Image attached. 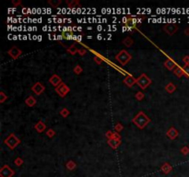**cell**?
Listing matches in <instances>:
<instances>
[{
	"instance_id": "6da1fadb",
	"label": "cell",
	"mask_w": 189,
	"mask_h": 177,
	"mask_svg": "<svg viewBox=\"0 0 189 177\" xmlns=\"http://www.w3.org/2000/svg\"><path fill=\"white\" fill-rule=\"evenodd\" d=\"M151 122V118L148 115L145 114V113L139 112L135 117L133 118V123L135 124L138 128L143 129L146 127V125Z\"/></svg>"
},
{
	"instance_id": "7a4b0ae2",
	"label": "cell",
	"mask_w": 189,
	"mask_h": 177,
	"mask_svg": "<svg viewBox=\"0 0 189 177\" xmlns=\"http://www.w3.org/2000/svg\"><path fill=\"white\" fill-rule=\"evenodd\" d=\"M131 58H132L131 54L127 51H126V50H122V51L119 52L118 54H116V56H115V59L122 65H126L129 61H130Z\"/></svg>"
},
{
	"instance_id": "3957f363",
	"label": "cell",
	"mask_w": 189,
	"mask_h": 177,
	"mask_svg": "<svg viewBox=\"0 0 189 177\" xmlns=\"http://www.w3.org/2000/svg\"><path fill=\"white\" fill-rule=\"evenodd\" d=\"M137 84L140 87V89L146 90L151 84V79L146 74H141L137 79Z\"/></svg>"
},
{
	"instance_id": "277c9868",
	"label": "cell",
	"mask_w": 189,
	"mask_h": 177,
	"mask_svg": "<svg viewBox=\"0 0 189 177\" xmlns=\"http://www.w3.org/2000/svg\"><path fill=\"white\" fill-rule=\"evenodd\" d=\"M4 143L6 144L10 149H14L19 143H21V140H19L14 134H10L6 139L4 140Z\"/></svg>"
},
{
	"instance_id": "5b68a950",
	"label": "cell",
	"mask_w": 189,
	"mask_h": 177,
	"mask_svg": "<svg viewBox=\"0 0 189 177\" xmlns=\"http://www.w3.org/2000/svg\"><path fill=\"white\" fill-rule=\"evenodd\" d=\"M69 92H70V89H69L68 86L65 83H61L58 87L56 88V92L62 98H64Z\"/></svg>"
},
{
	"instance_id": "8992f818",
	"label": "cell",
	"mask_w": 189,
	"mask_h": 177,
	"mask_svg": "<svg viewBox=\"0 0 189 177\" xmlns=\"http://www.w3.org/2000/svg\"><path fill=\"white\" fill-rule=\"evenodd\" d=\"M15 174V171L12 170L8 165L5 164L0 169V176L1 177H12Z\"/></svg>"
},
{
	"instance_id": "52a82bcc",
	"label": "cell",
	"mask_w": 189,
	"mask_h": 177,
	"mask_svg": "<svg viewBox=\"0 0 189 177\" xmlns=\"http://www.w3.org/2000/svg\"><path fill=\"white\" fill-rule=\"evenodd\" d=\"M163 30L169 35H173L178 31V27L176 26L175 24H173V23H168V24L165 25V26H164Z\"/></svg>"
},
{
	"instance_id": "ba28073f",
	"label": "cell",
	"mask_w": 189,
	"mask_h": 177,
	"mask_svg": "<svg viewBox=\"0 0 189 177\" xmlns=\"http://www.w3.org/2000/svg\"><path fill=\"white\" fill-rule=\"evenodd\" d=\"M8 53V54L10 55V56H11L13 59H18V58L21 55V54H22L21 50L19 49V48L16 47V46H13L12 48L9 49Z\"/></svg>"
},
{
	"instance_id": "9c48e42d",
	"label": "cell",
	"mask_w": 189,
	"mask_h": 177,
	"mask_svg": "<svg viewBox=\"0 0 189 177\" xmlns=\"http://www.w3.org/2000/svg\"><path fill=\"white\" fill-rule=\"evenodd\" d=\"M44 90H45V88L41 82H37L32 87V90L37 95H41L44 92Z\"/></svg>"
},
{
	"instance_id": "30bf717a",
	"label": "cell",
	"mask_w": 189,
	"mask_h": 177,
	"mask_svg": "<svg viewBox=\"0 0 189 177\" xmlns=\"http://www.w3.org/2000/svg\"><path fill=\"white\" fill-rule=\"evenodd\" d=\"M49 81H50V83L53 85V86H54V87H58L59 85H60L61 83H63L62 82V79H61V78L59 77V76H57V75H53L52 77L49 79Z\"/></svg>"
},
{
	"instance_id": "8fae6325",
	"label": "cell",
	"mask_w": 189,
	"mask_h": 177,
	"mask_svg": "<svg viewBox=\"0 0 189 177\" xmlns=\"http://www.w3.org/2000/svg\"><path fill=\"white\" fill-rule=\"evenodd\" d=\"M124 83L127 85L128 87H133V85L137 84V79H135L132 75H128L124 79Z\"/></svg>"
},
{
	"instance_id": "7c38bea8",
	"label": "cell",
	"mask_w": 189,
	"mask_h": 177,
	"mask_svg": "<svg viewBox=\"0 0 189 177\" xmlns=\"http://www.w3.org/2000/svg\"><path fill=\"white\" fill-rule=\"evenodd\" d=\"M164 67H165L168 70H173V69H175L177 65H176V63L173 61V59L169 58V59L166 60L165 62H164Z\"/></svg>"
},
{
	"instance_id": "4fadbf2b",
	"label": "cell",
	"mask_w": 189,
	"mask_h": 177,
	"mask_svg": "<svg viewBox=\"0 0 189 177\" xmlns=\"http://www.w3.org/2000/svg\"><path fill=\"white\" fill-rule=\"evenodd\" d=\"M166 135H167V136L170 139H175L177 136H178V135H179V133H178V131L175 128V127H171L170 129H169L168 131H167V133H166Z\"/></svg>"
},
{
	"instance_id": "5bb4252c",
	"label": "cell",
	"mask_w": 189,
	"mask_h": 177,
	"mask_svg": "<svg viewBox=\"0 0 189 177\" xmlns=\"http://www.w3.org/2000/svg\"><path fill=\"white\" fill-rule=\"evenodd\" d=\"M107 144L110 146L112 149H115L121 145V139H108Z\"/></svg>"
},
{
	"instance_id": "9a60e30c",
	"label": "cell",
	"mask_w": 189,
	"mask_h": 177,
	"mask_svg": "<svg viewBox=\"0 0 189 177\" xmlns=\"http://www.w3.org/2000/svg\"><path fill=\"white\" fill-rule=\"evenodd\" d=\"M34 128H35V130L38 133H43V131L46 129V125L43 121H39V122L35 125V126H34Z\"/></svg>"
},
{
	"instance_id": "2e32d148",
	"label": "cell",
	"mask_w": 189,
	"mask_h": 177,
	"mask_svg": "<svg viewBox=\"0 0 189 177\" xmlns=\"http://www.w3.org/2000/svg\"><path fill=\"white\" fill-rule=\"evenodd\" d=\"M161 170H162V171L164 174H170L171 171H172L173 167H172V165L169 163H165L161 167Z\"/></svg>"
},
{
	"instance_id": "e0dca14e",
	"label": "cell",
	"mask_w": 189,
	"mask_h": 177,
	"mask_svg": "<svg viewBox=\"0 0 189 177\" xmlns=\"http://www.w3.org/2000/svg\"><path fill=\"white\" fill-rule=\"evenodd\" d=\"M25 103L29 107H33L36 104V99L33 96H29V97L25 100Z\"/></svg>"
},
{
	"instance_id": "ac0fdd59",
	"label": "cell",
	"mask_w": 189,
	"mask_h": 177,
	"mask_svg": "<svg viewBox=\"0 0 189 177\" xmlns=\"http://www.w3.org/2000/svg\"><path fill=\"white\" fill-rule=\"evenodd\" d=\"M173 73H175V75L176 76L177 78H181L183 77L184 75H185V71H184V68L181 67H177L173 69Z\"/></svg>"
},
{
	"instance_id": "d6986e66",
	"label": "cell",
	"mask_w": 189,
	"mask_h": 177,
	"mask_svg": "<svg viewBox=\"0 0 189 177\" xmlns=\"http://www.w3.org/2000/svg\"><path fill=\"white\" fill-rule=\"evenodd\" d=\"M67 5L68 6L69 8H75L77 7H80V4H79V2L78 1V0H71V1L67 0Z\"/></svg>"
},
{
	"instance_id": "ffe728a7",
	"label": "cell",
	"mask_w": 189,
	"mask_h": 177,
	"mask_svg": "<svg viewBox=\"0 0 189 177\" xmlns=\"http://www.w3.org/2000/svg\"><path fill=\"white\" fill-rule=\"evenodd\" d=\"M165 90H166V92L168 93H173V92H175V90H176V87H175V85L170 82L169 84L166 85V87H165Z\"/></svg>"
},
{
	"instance_id": "44dd1931",
	"label": "cell",
	"mask_w": 189,
	"mask_h": 177,
	"mask_svg": "<svg viewBox=\"0 0 189 177\" xmlns=\"http://www.w3.org/2000/svg\"><path fill=\"white\" fill-rule=\"evenodd\" d=\"M66 167H67V169L68 171H74L76 168H77V164L75 161H73V160H68L67 164H66Z\"/></svg>"
},
{
	"instance_id": "7402d4cb",
	"label": "cell",
	"mask_w": 189,
	"mask_h": 177,
	"mask_svg": "<svg viewBox=\"0 0 189 177\" xmlns=\"http://www.w3.org/2000/svg\"><path fill=\"white\" fill-rule=\"evenodd\" d=\"M62 36L66 40H73L75 34H73V32H63Z\"/></svg>"
},
{
	"instance_id": "603a6c76",
	"label": "cell",
	"mask_w": 189,
	"mask_h": 177,
	"mask_svg": "<svg viewBox=\"0 0 189 177\" xmlns=\"http://www.w3.org/2000/svg\"><path fill=\"white\" fill-rule=\"evenodd\" d=\"M123 43L126 45V47H131L132 46V44L134 43V41H133V39L130 38V37H126V39H124L123 40Z\"/></svg>"
},
{
	"instance_id": "cb8c5ba5",
	"label": "cell",
	"mask_w": 189,
	"mask_h": 177,
	"mask_svg": "<svg viewBox=\"0 0 189 177\" xmlns=\"http://www.w3.org/2000/svg\"><path fill=\"white\" fill-rule=\"evenodd\" d=\"M78 50L79 49H78L75 45H71V46H69L67 49V51L70 54H72V55H74V54H76L77 53H78Z\"/></svg>"
},
{
	"instance_id": "d4e9b609",
	"label": "cell",
	"mask_w": 189,
	"mask_h": 177,
	"mask_svg": "<svg viewBox=\"0 0 189 177\" xmlns=\"http://www.w3.org/2000/svg\"><path fill=\"white\" fill-rule=\"evenodd\" d=\"M73 71H74V73H75V74H77V75H79V74H81V73H82L83 69H82V67H81L79 65H77L76 67H74Z\"/></svg>"
},
{
	"instance_id": "484cf974",
	"label": "cell",
	"mask_w": 189,
	"mask_h": 177,
	"mask_svg": "<svg viewBox=\"0 0 189 177\" xmlns=\"http://www.w3.org/2000/svg\"><path fill=\"white\" fill-rule=\"evenodd\" d=\"M48 3L50 4L52 7H54V8H57V7L59 6V5H60V4L62 3V1H61V0H57V1H54V0H52V1H51V0H49Z\"/></svg>"
},
{
	"instance_id": "4316f807",
	"label": "cell",
	"mask_w": 189,
	"mask_h": 177,
	"mask_svg": "<svg viewBox=\"0 0 189 177\" xmlns=\"http://www.w3.org/2000/svg\"><path fill=\"white\" fill-rule=\"evenodd\" d=\"M102 61H103V59L100 54H96L95 56H94V62H95L96 64L101 65L102 63Z\"/></svg>"
},
{
	"instance_id": "83f0119b",
	"label": "cell",
	"mask_w": 189,
	"mask_h": 177,
	"mask_svg": "<svg viewBox=\"0 0 189 177\" xmlns=\"http://www.w3.org/2000/svg\"><path fill=\"white\" fill-rule=\"evenodd\" d=\"M69 114H70V113H69V111H68L67 108H63V109L60 111V114H61V116H63V117H65V118L67 117V116L69 115Z\"/></svg>"
},
{
	"instance_id": "f1b7e54d",
	"label": "cell",
	"mask_w": 189,
	"mask_h": 177,
	"mask_svg": "<svg viewBox=\"0 0 189 177\" xmlns=\"http://www.w3.org/2000/svg\"><path fill=\"white\" fill-rule=\"evenodd\" d=\"M14 163L16 164L18 167H19V166H21V165L23 164V160L21 158V157H18V158L15 159V160H14Z\"/></svg>"
},
{
	"instance_id": "f546056e",
	"label": "cell",
	"mask_w": 189,
	"mask_h": 177,
	"mask_svg": "<svg viewBox=\"0 0 189 177\" xmlns=\"http://www.w3.org/2000/svg\"><path fill=\"white\" fill-rule=\"evenodd\" d=\"M7 99H8V96L5 94L4 92H0V103H5V101H6Z\"/></svg>"
},
{
	"instance_id": "4dcf8cb0",
	"label": "cell",
	"mask_w": 189,
	"mask_h": 177,
	"mask_svg": "<svg viewBox=\"0 0 189 177\" xmlns=\"http://www.w3.org/2000/svg\"><path fill=\"white\" fill-rule=\"evenodd\" d=\"M46 135H47V136L48 138H53V136L56 135V132H54V129H52V128H50V129H48L47 131H46Z\"/></svg>"
},
{
	"instance_id": "1f68e13d",
	"label": "cell",
	"mask_w": 189,
	"mask_h": 177,
	"mask_svg": "<svg viewBox=\"0 0 189 177\" xmlns=\"http://www.w3.org/2000/svg\"><path fill=\"white\" fill-rule=\"evenodd\" d=\"M135 97H136V99H137V101H141V100L144 99V93H143V92H138L136 93Z\"/></svg>"
},
{
	"instance_id": "d6a6232c",
	"label": "cell",
	"mask_w": 189,
	"mask_h": 177,
	"mask_svg": "<svg viewBox=\"0 0 189 177\" xmlns=\"http://www.w3.org/2000/svg\"><path fill=\"white\" fill-rule=\"evenodd\" d=\"M123 128H124V126H123V125H122V124H120V123L116 124V125L114 126V129H115V131H116L117 133L121 132V131L123 130Z\"/></svg>"
},
{
	"instance_id": "836d02e7",
	"label": "cell",
	"mask_w": 189,
	"mask_h": 177,
	"mask_svg": "<svg viewBox=\"0 0 189 177\" xmlns=\"http://www.w3.org/2000/svg\"><path fill=\"white\" fill-rule=\"evenodd\" d=\"M180 151H181V153L183 155H187L189 153V148H188V147H183Z\"/></svg>"
},
{
	"instance_id": "e575fe53",
	"label": "cell",
	"mask_w": 189,
	"mask_h": 177,
	"mask_svg": "<svg viewBox=\"0 0 189 177\" xmlns=\"http://www.w3.org/2000/svg\"><path fill=\"white\" fill-rule=\"evenodd\" d=\"M112 139H121V136L119 135V133L115 132V133H113V136H112Z\"/></svg>"
},
{
	"instance_id": "d590c367",
	"label": "cell",
	"mask_w": 189,
	"mask_h": 177,
	"mask_svg": "<svg viewBox=\"0 0 189 177\" xmlns=\"http://www.w3.org/2000/svg\"><path fill=\"white\" fill-rule=\"evenodd\" d=\"M183 62L185 63V65H189V55H186L183 57Z\"/></svg>"
},
{
	"instance_id": "8d00e7d4",
	"label": "cell",
	"mask_w": 189,
	"mask_h": 177,
	"mask_svg": "<svg viewBox=\"0 0 189 177\" xmlns=\"http://www.w3.org/2000/svg\"><path fill=\"white\" fill-rule=\"evenodd\" d=\"M184 71H185V74L189 76V65H185L184 67Z\"/></svg>"
},
{
	"instance_id": "74e56055",
	"label": "cell",
	"mask_w": 189,
	"mask_h": 177,
	"mask_svg": "<svg viewBox=\"0 0 189 177\" xmlns=\"http://www.w3.org/2000/svg\"><path fill=\"white\" fill-rule=\"evenodd\" d=\"M78 54L80 55H85L87 54V50L85 48H82V49H79L78 50Z\"/></svg>"
},
{
	"instance_id": "f35d334b",
	"label": "cell",
	"mask_w": 189,
	"mask_h": 177,
	"mask_svg": "<svg viewBox=\"0 0 189 177\" xmlns=\"http://www.w3.org/2000/svg\"><path fill=\"white\" fill-rule=\"evenodd\" d=\"M113 132H112V131H107V132H106V134H105L106 138H107L108 139H112V136H113Z\"/></svg>"
},
{
	"instance_id": "ab89813d",
	"label": "cell",
	"mask_w": 189,
	"mask_h": 177,
	"mask_svg": "<svg viewBox=\"0 0 189 177\" xmlns=\"http://www.w3.org/2000/svg\"><path fill=\"white\" fill-rule=\"evenodd\" d=\"M12 4L15 5V7H16V6H18V5H21V2L19 1V0H18V1H16V0H13V1H12Z\"/></svg>"
},
{
	"instance_id": "60d3db41",
	"label": "cell",
	"mask_w": 189,
	"mask_h": 177,
	"mask_svg": "<svg viewBox=\"0 0 189 177\" xmlns=\"http://www.w3.org/2000/svg\"><path fill=\"white\" fill-rule=\"evenodd\" d=\"M185 34L186 35V36H189V28L185 30Z\"/></svg>"
},
{
	"instance_id": "b9f144b4",
	"label": "cell",
	"mask_w": 189,
	"mask_h": 177,
	"mask_svg": "<svg viewBox=\"0 0 189 177\" xmlns=\"http://www.w3.org/2000/svg\"><path fill=\"white\" fill-rule=\"evenodd\" d=\"M81 40H82L81 35H78V37H77V41H78V42H80Z\"/></svg>"
},
{
	"instance_id": "7bdbcfd3",
	"label": "cell",
	"mask_w": 189,
	"mask_h": 177,
	"mask_svg": "<svg viewBox=\"0 0 189 177\" xmlns=\"http://www.w3.org/2000/svg\"><path fill=\"white\" fill-rule=\"evenodd\" d=\"M62 39H64L63 36H62V34H61V35H58V36H56V40H59V41H61Z\"/></svg>"
},
{
	"instance_id": "ee69618b",
	"label": "cell",
	"mask_w": 189,
	"mask_h": 177,
	"mask_svg": "<svg viewBox=\"0 0 189 177\" xmlns=\"http://www.w3.org/2000/svg\"><path fill=\"white\" fill-rule=\"evenodd\" d=\"M97 39H98V40H102V34H99L98 36H97Z\"/></svg>"
},
{
	"instance_id": "f6af8a7d",
	"label": "cell",
	"mask_w": 189,
	"mask_h": 177,
	"mask_svg": "<svg viewBox=\"0 0 189 177\" xmlns=\"http://www.w3.org/2000/svg\"><path fill=\"white\" fill-rule=\"evenodd\" d=\"M81 30H82L81 27H78V32H81Z\"/></svg>"
},
{
	"instance_id": "bcb514c9",
	"label": "cell",
	"mask_w": 189,
	"mask_h": 177,
	"mask_svg": "<svg viewBox=\"0 0 189 177\" xmlns=\"http://www.w3.org/2000/svg\"><path fill=\"white\" fill-rule=\"evenodd\" d=\"M41 37H42V36H38V40H39V41H41V40H42Z\"/></svg>"
}]
</instances>
